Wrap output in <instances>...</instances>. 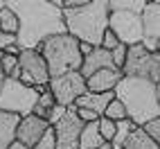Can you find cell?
<instances>
[{
    "label": "cell",
    "mask_w": 160,
    "mask_h": 149,
    "mask_svg": "<svg viewBox=\"0 0 160 149\" xmlns=\"http://www.w3.org/2000/svg\"><path fill=\"white\" fill-rule=\"evenodd\" d=\"M7 7H12L20 20L16 36L20 50H38L43 41L66 34L63 9L54 0H7Z\"/></svg>",
    "instance_id": "1"
},
{
    "label": "cell",
    "mask_w": 160,
    "mask_h": 149,
    "mask_svg": "<svg viewBox=\"0 0 160 149\" xmlns=\"http://www.w3.org/2000/svg\"><path fill=\"white\" fill-rule=\"evenodd\" d=\"M66 32L81 43H90L92 48H102V39L108 29L111 7L108 0H86L79 9H63Z\"/></svg>",
    "instance_id": "2"
},
{
    "label": "cell",
    "mask_w": 160,
    "mask_h": 149,
    "mask_svg": "<svg viewBox=\"0 0 160 149\" xmlns=\"http://www.w3.org/2000/svg\"><path fill=\"white\" fill-rule=\"evenodd\" d=\"M115 97L124 104L129 120L133 124L144 126L151 120L160 118V104L156 95V84L140 77H122L115 88Z\"/></svg>",
    "instance_id": "3"
},
{
    "label": "cell",
    "mask_w": 160,
    "mask_h": 149,
    "mask_svg": "<svg viewBox=\"0 0 160 149\" xmlns=\"http://www.w3.org/2000/svg\"><path fill=\"white\" fill-rule=\"evenodd\" d=\"M38 52L43 54V59L48 63V70H50L52 79L61 77V74H68V72L81 70L83 54L79 52V41L74 36H70L68 32L43 41L38 45Z\"/></svg>",
    "instance_id": "4"
},
{
    "label": "cell",
    "mask_w": 160,
    "mask_h": 149,
    "mask_svg": "<svg viewBox=\"0 0 160 149\" xmlns=\"http://www.w3.org/2000/svg\"><path fill=\"white\" fill-rule=\"evenodd\" d=\"M38 102L36 88L25 86L20 79H5L0 86V111L16 113L20 118L34 113V106Z\"/></svg>",
    "instance_id": "5"
},
{
    "label": "cell",
    "mask_w": 160,
    "mask_h": 149,
    "mask_svg": "<svg viewBox=\"0 0 160 149\" xmlns=\"http://www.w3.org/2000/svg\"><path fill=\"white\" fill-rule=\"evenodd\" d=\"M122 74L160 84V52H149L142 43L131 45L129 54H126V63L122 68Z\"/></svg>",
    "instance_id": "6"
},
{
    "label": "cell",
    "mask_w": 160,
    "mask_h": 149,
    "mask_svg": "<svg viewBox=\"0 0 160 149\" xmlns=\"http://www.w3.org/2000/svg\"><path fill=\"white\" fill-rule=\"evenodd\" d=\"M50 93H52V97H54V102L59 106L70 109V106L77 104V100L83 93H88L86 77H83L79 70L61 74V77H54V79H50Z\"/></svg>",
    "instance_id": "7"
},
{
    "label": "cell",
    "mask_w": 160,
    "mask_h": 149,
    "mask_svg": "<svg viewBox=\"0 0 160 149\" xmlns=\"http://www.w3.org/2000/svg\"><path fill=\"white\" fill-rule=\"evenodd\" d=\"M108 27L115 32V36L120 39L124 45H140L144 41V25H142V14L133 12H111Z\"/></svg>",
    "instance_id": "8"
},
{
    "label": "cell",
    "mask_w": 160,
    "mask_h": 149,
    "mask_svg": "<svg viewBox=\"0 0 160 149\" xmlns=\"http://www.w3.org/2000/svg\"><path fill=\"white\" fill-rule=\"evenodd\" d=\"M18 66H20V81L25 86L38 88V86H50V70L48 63L38 50H20L18 54Z\"/></svg>",
    "instance_id": "9"
},
{
    "label": "cell",
    "mask_w": 160,
    "mask_h": 149,
    "mask_svg": "<svg viewBox=\"0 0 160 149\" xmlns=\"http://www.w3.org/2000/svg\"><path fill=\"white\" fill-rule=\"evenodd\" d=\"M83 131V122L79 120L77 109L70 106L63 120L54 124V136H57V149H79V138Z\"/></svg>",
    "instance_id": "10"
},
{
    "label": "cell",
    "mask_w": 160,
    "mask_h": 149,
    "mask_svg": "<svg viewBox=\"0 0 160 149\" xmlns=\"http://www.w3.org/2000/svg\"><path fill=\"white\" fill-rule=\"evenodd\" d=\"M50 129L48 120L38 118V115H27V118H20V124H18V131H16V140H20L23 145L34 149L36 142L43 138V133Z\"/></svg>",
    "instance_id": "11"
},
{
    "label": "cell",
    "mask_w": 160,
    "mask_h": 149,
    "mask_svg": "<svg viewBox=\"0 0 160 149\" xmlns=\"http://www.w3.org/2000/svg\"><path fill=\"white\" fill-rule=\"evenodd\" d=\"M122 70L117 68H108V70H99L90 74V77L86 79V88L88 93H115L117 84L122 81Z\"/></svg>",
    "instance_id": "12"
},
{
    "label": "cell",
    "mask_w": 160,
    "mask_h": 149,
    "mask_svg": "<svg viewBox=\"0 0 160 149\" xmlns=\"http://www.w3.org/2000/svg\"><path fill=\"white\" fill-rule=\"evenodd\" d=\"M108 68H115V63H113V54L108 50H104V48H95L90 54L83 59V63H81V74L83 77H90V74H95V72H99V70H108Z\"/></svg>",
    "instance_id": "13"
},
{
    "label": "cell",
    "mask_w": 160,
    "mask_h": 149,
    "mask_svg": "<svg viewBox=\"0 0 160 149\" xmlns=\"http://www.w3.org/2000/svg\"><path fill=\"white\" fill-rule=\"evenodd\" d=\"M144 39L160 41V0H147V7L142 12Z\"/></svg>",
    "instance_id": "14"
},
{
    "label": "cell",
    "mask_w": 160,
    "mask_h": 149,
    "mask_svg": "<svg viewBox=\"0 0 160 149\" xmlns=\"http://www.w3.org/2000/svg\"><path fill=\"white\" fill-rule=\"evenodd\" d=\"M115 100V93H83L81 97L77 100V109H88V111H95L102 118L108 109V104Z\"/></svg>",
    "instance_id": "15"
},
{
    "label": "cell",
    "mask_w": 160,
    "mask_h": 149,
    "mask_svg": "<svg viewBox=\"0 0 160 149\" xmlns=\"http://www.w3.org/2000/svg\"><path fill=\"white\" fill-rule=\"evenodd\" d=\"M20 124V115L0 111V149H9L16 140V131Z\"/></svg>",
    "instance_id": "16"
},
{
    "label": "cell",
    "mask_w": 160,
    "mask_h": 149,
    "mask_svg": "<svg viewBox=\"0 0 160 149\" xmlns=\"http://www.w3.org/2000/svg\"><path fill=\"white\" fill-rule=\"evenodd\" d=\"M104 145H106V140L99 133V124L97 122L83 124V131H81V138H79V149H99Z\"/></svg>",
    "instance_id": "17"
},
{
    "label": "cell",
    "mask_w": 160,
    "mask_h": 149,
    "mask_svg": "<svg viewBox=\"0 0 160 149\" xmlns=\"http://www.w3.org/2000/svg\"><path fill=\"white\" fill-rule=\"evenodd\" d=\"M124 149H160V147H158V142L153 138L144 131V126H135V131L129 136Z\"/></svg>",
    "instance_id": "18"
},
{
    "label": "cell",
    "mask_w": 160,
    "mask_h": 149,
    "mask_svg": "<svg viewBox=\"0 0 160 149\" xmlns=\"http://www.w3.org/2000/svg\"><path fill=\"white\" fill-rule=\"evenodd\" d=\"M18 29H20V20H18L16 12L5 5V9L0 12V32H7V34H12V36H18Z\"/></svg>",
    "instance_id": "19"
},
{
    "label": "cell",
    "mask_w": 160,
    "mask_h": 149,
    "mask_svg": "<svg viewBox=\"0 0 160 149\" xmlns=\"http://www.w3.org/2000/svg\"><path fill=\"white\" fill-rule=\"evenodd\" d=\"M135 126L138 124H133V120H122V122H117V131H115V138H113V149H124V145H126V140H129V136L135 131Z\"/></svg>",
    "instance_id": "20"
},
{
    "label": "cell",
    "mask_w": 160,
    "mask_h": 149,
    "mask_svg": "<svg viewBox=\"0 0 160 149\" xmlns=\"http://www.w3.org/2000/svg\"><path fill=\"white\" fill-rule=\"evenodd\" d=\"M111 12H133L142 14L147 7V0H108Z\"/></svg>",
    "instance_id": "21"
},
{
    "label": "cell",
    "mask_w": 160,
    "mask_h": 149,
    "mask_svg": "<svg viewBox=\"0 0 160 149\" xmlns=\"http://www.w3.org/2000/svg\"><path fill=\"white\" fill-rule=\"evenodd\" d=\"M54 106H57V102H54V97H52L50 90H48V93H41V95H38V102H36V106H34V115L48 120V115H50V111L54 109Z\"/></svg>",
    "instance_id": "22"
},
{
    "label": "cell",
    "mask_w": 160,
    "mask_h": 149,
    "mask_svg": "<svg viewBox=\"0 0 160 149\" xmlns=\"http://www.w3.org/2000/svg\"><path fill=\"white\" fill-rule=\"evenodd\" d=\"M97 124H99V133H102V138L111 145V142H113V138H115V131H117V122H113L111 118L102 115V118L97 120Z\"/></svg>",
    "instance_id": "23"
},
{
    "label": "cell",
    "mask_w": 160,
    "mask_h": 149,
    "mask_svg": "<svg viewBox=\"0 0 160 149\" xmlns=\"http://www.w3.org/2000/svg\"><path fill=\"white\" fill-rule=\"evenodd\" d=\"M106 118H111L113 122H122V120H126V118H129V115H126V109H124V104L120 102V100H113L111 104H108V109H106Z\"/></svg>",
    "instance_id": "24"
},
{
    "label": "cell",
    "mask_w": 160,
    "mask_h": 149,
    "mask_svg": "<svg viewBox=\"0 0 160 149\" xmlns=\"http://www.w3.org/2000/svg\"><path fill=\"white\" fill-rule=\"evenodd\" d=\"M34 149H57V136H54V126H50V129L43 133V138L36 142Z\"/></svg>",
    "instance_id": "25"
},
{
    "label": "cell",
    "mask_w": 160,
    "mask_h": 149,
    "mask_svg": "<svg viewBox=\"0 0 160 149\" xmlns=\"http://www.w3.org/2000/svg\"><path fill=\"white\" fill-rule=\"evenodd\" d=\"M113 63H115V68L117 70H122L124 68V63H126V54H129V45H124V43H120L113 52Z\"/></svg>",
    "instance_id": "26"
},
{
    "label": "cell",
    "mask_w": 160,
    "mask_h": 149,
    "mask_svg": "<svg viewBox=\"0 0 160 149\" xmlns=\"http://www.w3.org/2000/svg\"><path fill=\"white\" fill-rule=\"evenodd\" d=\"M117 45H120V39H117V36H115V32L108 27V29H106V34H104V39H102V48H104V50H108V52H113Z\"/></svg>",
    "instance_id": "27"
},
{
    "label": "cell",
    "mask_w": 160,
    "mask_h": 149,
    "mask_svg": "<svg viewBox=\"0 0 160 149\" xmlns=\"http://www.w3.org/2000/svg\"><path fill=\"white\" fill-rule=\"evenodd\" d=\"M144 131L153 138V140L158 142V147H160V118H156V120H151L149 124H144Z\"/></svg>",
    "instance_id": "28"
},
{
    "label": "cell",
    "mask_w": 160,
    "mask_h": 149,
    "mask_svg": "<svg viewBox=\"0 0 160 149\" xmlns=\"http://www.w3.org/2000/svg\"><path fill=\"white\" fill-rule=\"evenodd\" d=\"M77 109V106H74ZM77 115H79V120L83 124H88V122H97L99 120V115L95 113V111H88V109H77Z\"/></svg>",
    "instance_id": "29"
},
{
    "label": "cell",
    "mask_w": 160,
    "mask_h": 149,
    "mask_svg": "<svg viewBox=\"0 0 160 149\" xmlns=\"http://www.w3.org/2000/svg\"><path fill=\"white\" fill-rule=\"evenodd\" d=\"M9 45H18V41H16V36H12V34H7V32H0V50H7Z\"/></svg>",
    "instance_id": "30"
},
{
    "label": "cell",
    "mask_w": 160,
    "mask_h": 149,
    "mask_svg": "<svg viewBox=\"0 0 160 149\" xmlns=\"http://www.w3.org/2000/svg\"><path fill=\"white\" fill-rule=\"evenodd\" d=\"M158 43H160V41H156V39H144V41H142V45H144L149 52H158Z\"/></svg>",
    "instance_id": "31"
},
{
    "label": "cell",
    "mask_w": 160,
    "mask_h": 149,
    "mask_svg": "<svg viewBox=\"0 0 160 149\" xmlns=\"http://www.w3.org/2000/svg\"><path fill=\"white\" fill-rule=\"evenodd\" d=\"M95 48L90 45V43H81V41H79V52H81V54H83V59H86L88 54H90V52H92Z\"/></svg>",
    "instance_id": "32"
},
{
    "label": "cell",
    "mask_w": 160,
    "mask_h": 149,
    "mask_svg": "<svg viewBox=\"0 0 160 149\" xmlns=\"http://www.w3.org/2000/svg\"><path fill=\"white\" fill-rule=\"evenodd\" d=\"M9 149H32V147H27V145H23V142H20V140H14V142H12V147H9Z\"/></svg>",
    "instance_id": "33"
},
{
    "label": "cell",
    "mask_w": 160,
    "mask_h": 149,
    "mask_svg": "<svg viewBox=\"0 0 160 149\" xmlns=\"http://www.w3.org/2000/svg\"><path fill=\"white\" fill-rule=\"evenodd\" d=\"M156 95H158V104H160V84H156Z\"/></svg>",
    "instance_id": "34"
},
{
    "label": "cell",
    "mask_w": 160,
    "mask_h": 149,
    "mask_svg": "<svg viewBox=\"0 0 160 149\" xmlns=\"http://www.w3.org/2000/svg\"><path fill=\"white\" fill-rule=\"evenodd\" d=\"M0 81H5V70H2V66H0Z\"/></svg>",
    "instance_id": "35"
},
{
    "label": "cell",
    "mask_w": 160,
    "mask_h": 149,
    "mask_svg": "<svg viewBox=\"0 0 160 149\" xmlns=\"http://www.w3.org/2000/svg\"><path fill=\"white\" fill-rule=\"evenodd\" d=\"M5 5H7V0H0V12L5 9Z\"/></svg>",
    "instance_id": "36"
},
{
    "label": "cell",
    "mask_w": 160,
    "mask_h": 149,
    "mask_svg": "<svg viewBox=\"0 0 160 149\" xmlns=\"http://www.w3.org/2000/svg\"><path fill=\"white\" fill-rule=\"evenodd\" d=\"M99 149H113V145H108V142H106L104 147H99Z\"/></svg>",
    "instance_id": "37"
},
{
    "label": "cell",
    "mask_w": 160,
    "mask_h": 149,
    "mask_svg": "<svg viewBox=\"0 0 160 149\" xmlns=\"http://www.w3.org/2000/svg\"><path fill=\"white\" fill-rule=\"evenodd\" d=\"M2 59H5V52H2V50H0V61H2Z\"/></svg>",
    "instance_id": "38"
},
{
    "label": "cell",
    "mask_w": 160,
    "mask_h": 149,
    "mask_svg": "<svg viewBox=\"0 0 160 149\" xmlns=\"http://www.w3.org/2000/svg\"><path fill=\"white\" fill-rule=\"evenodd\" d=\"M0 86H2V81H0Z\"/></svg>",
    "instance_id": "39"
}]
</instances>
